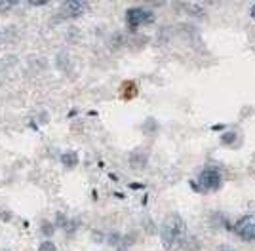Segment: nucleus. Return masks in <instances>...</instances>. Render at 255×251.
<instances>
[{
	"label": "nucleus",
	"mask_w": 255,
	"mask_h": 251,
	"mask_svg": "<svg viewBox=\"0 0 255 251\" xmlns=\"http://www.w3.org/2000/svg\"><path fill=\"white\" fill-rule=\"evenodd\" d=\"M42 230H44V234H46V236H50V234H53V225H50V223H44Z\"/></svg>",
	"instance_id": "1a4fd4ad"
},
{
	"label": "nucleus",
	"mask_w": 255,
	"mask_h": 251,
	"mask_svg": "<svg viewBox=\"0 0 255 251\" xmlns=\"http://www.w3.org/2000/svg\"><path fill=\"white\" fill-rule=\"evenodd\" d=\"M0 251H10V250H0Z\"/></svg>",
	"instance_id": "9b49d317"
},
{
	"label": "nucleus",
	"mask_w": 255,
	"mask_h": 251,
	"mask_svg": "<svg viewBox=\"0 0 255 251\" xmlns=\"http://www.w3.org/2000/svg\"><path fill=\"white\" fill-rule=\"evenodd\" d=\"M223 185V175L215 169V167H206L198 173L196 177V187L202 192H212Z\"/></svg>",
	"instance_id": "f03ea898"
},
{
	"label": "nucleus",
	"mask_w": 255,
	"mask_h": 251,
	"mask_svg": "<svg viewBox=\"0 0 255 251\" xmlns=\"http://www.w3.org/2000/svg\"><path fill=\"white\" fill-rule=\"evenodd\" d=\"M38 251H57V250H55V244H53L52 240H44L42 244H40Z\"/></svg>",
	"instance_id": "0eeeda50"
},
{
	"label": "nucleus",
	"mask_w": 255,
	"mask_h": 251,
	"mask_svg": "<svg viewBox=\"0 0 255 251\" xmlns=\"http://www.w3.org/2000/svg\"><path fill=\"white\" fill-rule=\"evenodd\" d=\"M86 10V4L84 2H76V0H71V2H65L61 6V11H63L65 17H78L82 15Z\"/></svg>",
	"instance_id": "39448f33"
},
{
	"label": "nucleus",
	"mask_w": 255,
	"mask_h": 251,
	"mask_svg": "<svg viewBox=\"0 0 255 251\" xmlns=\"http://www.w3.org/2000/svg\"><path fill=\"white\" fill-rule=\"evenodd\" d=\"M234 232L240 240L244 242H255V217L254 215H246L242 219L236 221Z\"/></svg>",
	"instance_id": "20e7f679"
},
{
	"label": "nucleus",
	"mask_w": 255,
	"mask_h": 251,
	"mask_svg": "<svg viewBox=\"0 0 255 251\" xmlns=\"http://www.w3.org/2000/svg\"><path fill=\"white\" fill-rule=\"evenodd\" d=\"M250 15H252V17H254V19H255V4H254V6H252V10H250Z\"/></svg>",
	"instance_id": "9d476101"
},
{
	"label": "nucleus",
	"mask_w": 255,
	"mask_h": 251,
	"mask_svg": "<svg viewBox=\"0 0 255 251\" xmlns=\"http://www.w3.org/2000/svg\"><path fill=\"white\" fill-rule=\"evenodd\" d=\"M61 164H63L65 167H75L76 164H78V156H76V152H65L63 156H61Z\"/></svg>",
	"instance_id": "423d86ee"
},
{
	"label": "nucleus",
	"mask_w": 255,
	"mask_h": 251,
	"mask_svg": "<svg viewBox=\"0 0 255 251\" xmlns=\"http://www.w3.org/2000/svg\"><path fill=\"white\" fill-rule=\"evenodd\" d=\"M126 21L131 29H137V27H143V25H149L154 21V15L152 11L147 10V8H131V10L126 11Z\"/></svg>",
	"instance_id": "7ed1b4c3"
},
{
	"label": "nucleus",
	"mask_w": 255,
	"mask_h": 251,
	"mask_svg": "<svg viewBox=\"0 0 255 251\" xmlns=\"http://www.w3.org/2000/svg\"><path fill=\"white\" fill-rule=\"evenodd\" d=\"M187 238V223L179 213H170L160 225V240L168 251L181 248Z\"/></svg>",
	"instance_id": "f257e3e1"
},
{
	"label": "nucleus",
	"mask_w": 255,
	"mask_h": 251,
	"mask_svg": "<svg viewBox=\"0 0 255 251\" xmlns=\"http://www.w3.org/2000/svg\"><path fill=\"white\" fill-rule=\"evenodd\" d=\"M13 6H17V2H13V0H10V2H0V11L10 10V8H13Z\"/></svg>",
	"instance_id": "6e6552de"
}]
</instances>
